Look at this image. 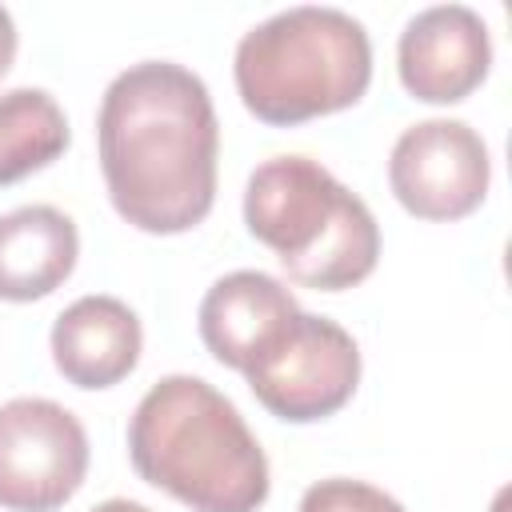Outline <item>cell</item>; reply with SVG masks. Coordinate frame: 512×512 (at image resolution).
<instances>
[{"instance_id":"obj_9","label":"cell","mask_w":512,"mask_h":512,"mask_svg":"<svg viewBox=\"0 0 512 512\" xmlns=\"http://www.w3.org/2000/svg\"><path fill=\"white\" fill-rule=\"evenodd\" d=\"M300 316L288 284L260 268H236L220 276L200 300V340L204 348L236 372H248Z\"/></svg>"},{"instance_id":"obj_10","label":"cell","mask_w":512,"mask_h":512,"mask_svg":"<svg viewBox=\"0 0 512 512\" xmlns=\"http://www.w3.org/2000/svg\"><path fill=\"white\" fill-rule=\"evenodd\" d=\"M52 364L76 388H112L136 364L144 328L136 312L116 296H80L52 324Z\"/></svg>"},{"instance_id":"obj_14","label":"cell","mask_w":512,"mask_h":512,"mask_svg":"<svg viewBox=\"0 0 512 512\" xmlns=\"http://www.w3.org/2000/svg\"><path fill=\"white\" fill-rule=\"evenodd\" d=\"M12 60H16V20H12V12L0 4V76L12 68Z\"/></svg>"},{"instance_id":"obj_2","label":"cell","mask_w":512,"mask_h":512,"mask_svg":"<svg viewBox=\"0 0 512 512\" xmlns=\"http://www.w3.org/2000/svg\"><path fill=\"white\" fill-rule=\"evenodd\" d=\"M136 476L192 512H256L268 500V456L240 408L200 376L156 380L128 420Z\"/></svg>"},{"instance_id":"obj_8","label":"cell","mask_w":512,"mask_h":512,"mask_svg":"<svg viewBox=\"0 0 512 512\" xmlns=\"http://www.w3.org/2000/svg\"><path fill=\"white\" fill-rule=\"evenodd\" d=\"M492 68V36L476 8L432 4L416 12L396 44V72L408 96L424 104H460Z\"/></svg>"},{"instance_id":"obj_5","label":"cell","mask_w":512,"mask_h":512,"mask_svg":"<svg viewBox=\"0 0 512 512\" xmlns=\"http://www.w3.org/2000/svg\"><path fill=\"white\" fill-rule=\"evenodd\" d=\"M252 396L288 424H316L340 412L360 384V348L348 328L328 316H300L244 372Z\"/></svg>"},{"instance_id":"obj_3","label":"cell","mask_w":512,"mask_h":512,"mask_svg":"<svg viewBox=\"0 0 512 512\" xmlns=\"http://www.w3.org/2000/svg\"><path fill=\"white\" fill-rule=\"evenodd\" d=\"M244 224L276 252L280 268L300 288H356L380 260V224L372 208L308 156H272L252 168Z\"/></svg>"},{"instance_id":"obj_13","label":"cell","mask_w":512,"mask_h":512,"mask_svg":"<svg viewBox=\"0 0 512 512\" xmlns=\"http://www.w3.org/2000/svg\"><path fill=\"white\" fill-rule=\"evenodd\" d=\"M300 512H404V504L368 480L328 476L300 496Z\"/></svg>"},{"instance_id":"obj_12","label":"cell","mask_w":512,"mask_h":512,"mask_svg":"<svg viewBox=\"0 0 512 512\" xmlns=\"http://www.w3.org/2000/svg\"><path fill=\"white\" fill-rule=\"evenodd\" d=\"M72 132L68 116L44 88L0 92V188L48 168L64 156Z\"/></svg>"},{"instance_id":"obj_11","label":"cell","mask_w":512,"mask_h":512,"mask_svg":"<svg viewBox=\"0 0 512 512\" xmlns=\"http://www.w3.org/2000/svg\"><path fill=\"white\" fill-rule=\"evenodd\" d=\"M80 232L52 204H24L0 216V300L32 304L52 296L76 268Z\"/></svg>"},{"instance_id":"obj_6","label":"cell","mask_w":512,"mask_h":512,"mask_svg":"<svg viewBox=\"0 0 512 512\" xmlns=\"http://www.w3.org/2000/svg\"><path fill=\"white\" fill-rule=\"evenodd\" d=\"M88 476V432L56 400L0 404V508L56 512Z\"/></svg>"},{"instance_id":"obj_15","label":"cell","mask_w":512,"mask_h":512,"mask_svg":"<svg viewBox=\"0 0 512 512\" xmlns=\"http://www.w3.org/2000/svg\"><path fill=\"white\" fill-rule=\"evenodd\" d=\"M92 512H152V508H144L140 500H124V496H112V500L96 504Z\"/></svg>"},{"instance_id":"obj_4","label":"cell","mask_w":512,"mask_h":512,"mask_svg":"<svg viewBox=\"0 0 512 512\" xmlns=\"http://www.w3.org/2000/svg\"><path fill=\"white\" fill-rule=\"evenodd\" d=\"M232 76L256 120L292 128L344 112L368 92L372 40L340 8L296 4L240 36Z\"/></svg>"},{"instance_id":"obj_7","label":"cell","mask_w":512,"mask_h":512,"mask_svg":"<svg viewBox=\"0 0 512 512\" xmlns=\"http://www.w3.org/2000/svg\"><path fill=\"white\" fill-rule=\"evenodd\" d=\"M388 184L416 220H464L492 184V156L484 136L448 116L408 124L388 156Z\"/></svg>"},{"instance_id":"obj_1","label":"cell","mask_w":512,"mask_h":512,"mask_svg":"<svg viewBox=\"0 0 512 512\" xmlns=\"http://www.w3.org/2000/svg\"><path fill=\"white\" fill-rule=\"evenodd\" d=\"M96 148L124 224L176 236L216 204L220 124L208 84L172 60L128 64L100 100Z\"/></svg>"}]
</instances>
